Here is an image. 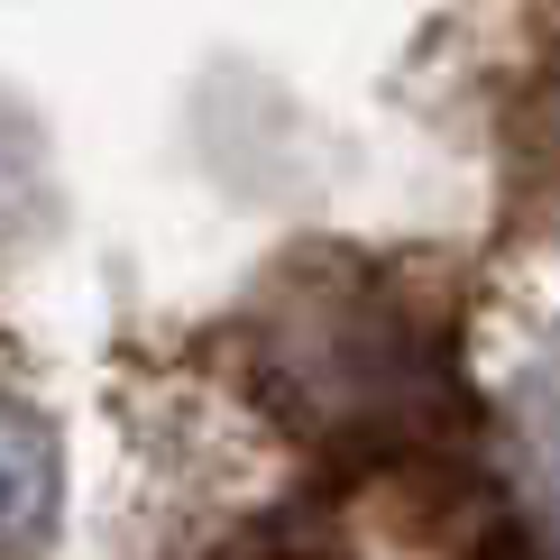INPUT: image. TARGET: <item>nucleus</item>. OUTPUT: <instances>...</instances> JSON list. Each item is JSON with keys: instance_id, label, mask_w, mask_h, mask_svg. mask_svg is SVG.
<instances>
[{"instance_id": "obj_1", "label": "nucleus", "mask_w": 560, "mask_h": 560, "mask_svg": "<svg viewBox=\"0 0 560 560\" xmlns=\"http://www.w3.org/2000/svg\"><path fill=\"white\" fill-rule=\"evenodd\" d=\"M267 395L294 432L331 441L349 459H423L459 413L451 340L432 313L377 267H322L285 294V322L258 331Z\"/></svg>"}, {"instance_id": "obj_2", "label": "nucleus", "mask_w": 560, "mask_h": 560, "mask_svg": "<svg viewBox=\"0 0 560 560\" xmlns=\"http://www.w3.org/2000/svg\"><path fill=\"white\" fill-rule=\"evenodd\" d=\"M0 451H10V551L37 542V505H46V478H56V441L28 405L0 413Z\"/></svg>"}]
</instances>
